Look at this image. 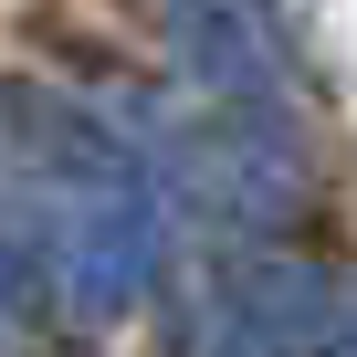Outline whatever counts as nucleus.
<instances>
[{
    "instance_id": "obj_1",
    "label": "nucleus",
    "mask_w": 357,
    "mask_h": 357,
    "mask_svg": "<svg viewBox=\"0 0 357 357\" xmlns=\"http://www.w3.org/2000/svg\"><path fill=\"white\" fill-rule=\"evenodd\" d=\"M43 231H53V294L74 315H126L158 273V168L43 190Z\"/></svg>"
},
{
    "instance_id": "obj_2",
    "label": "nucleus",
    "mask_w": 357,
    "mask_h": 357,
    "mask_svg": "<svg viewBox=\"0 0 357 357\" xmlns=\"http://www.w3.org/2000/svg\"><path fill=\"white\" fill-rule=\"evenodd\" d=\"M336 284L294 252H252L211 284V315H200V357H326L336 336Z\"/></svg>"
},
{
    "instance_id": "obj_3",
    "label": "nucleus",
    "mask_w": 357,
    "mask_h": 357,
    "mask_svg": "<svg viewBox=\"0 0 357 357\" xmlns=\"http://www.w3.org/2000/svg\"><path fill=\"white\" fill-rule=\"evenodd\" d=\"M190 95H284V22L273 0H168Z\"/></svg>"
},
{
    "instance_id": "obj_4",
    "label": "nucleus",
    "mask_w": 357,
    "mask_h": 357,
    "mask_svg": "<svg viewBox=\"0 0 357 357\" xmlns=\"http://www.w3.org/2000/svg\"><path fill=\"white\" fill-rule=\"evenodd\" d=\"M0 305H63V294H53L43 200H11V190H0Z\"/></svg>"
},
{
    "instance_id": "obj_5",
    "label": "nucleus",
    "mask_w": 357,
    "mask_h": 357,
    "mask_svg": "<svg viewBox=\"0 0 357 357\" xmlns=\"http://www.w3.org/2000/svg\"><path fill=\"white\" fill-rule=\"evenodd\" d=\"M326 357H357V294L336 305V336H326Z\"/></svg>"
}]
</instances>
